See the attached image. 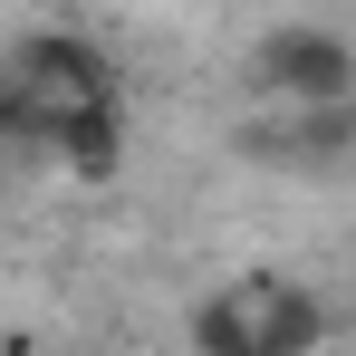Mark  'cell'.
<instances>
[{
    "instance_id": "obj_1",
    "label": "cell",
    "mask_w": 356,
    "mask_h": 356,
    "mask_svg": "<svg viewBox=\"0 0 356 356\" xmlns=\"http://www.w3.org/2000/svg\"><path fill=\"white\" fill-rule=\"evenodd\" d=\"M250 77L280 97V106H356V49L337 29H270L250 49Z\"/></svg>"
},
{
    "instance_id": "obj_2",
    "label": "cell",
    "mask_w": 356,
    "mask_h": 356,
    "mask_svg": "<svg viewBox=\"0 0 356 356\" xmlns=\"http://www.w3.org/2000/svg\"><path fill=\"white\" fill-rule=\"evenodd\" d=\"M222 308L241 318V337H250V356H308L318 347V298L308 289H280V280H241V289H222Z\"/></svg>"
},
{
    "instance_id": "obj_3",
    "label": "cell",
    "mask_w": 356,
    "mask_h": 356,
    "mask_svg": "<svg viewBox=\"0 0 356 356\" xmlns=\"http://www.w3.org/2000/svg\"><path fill=\"white\" fill-rule=\"evenodd\" d=\"M250 154L260 164H298V174H327V164L356 154V106H298L289 125H260Z\"/></svg>"
},
{
    "instance_id": "obj_4",
    "label": "cell",
    "mask_w": 356,
    "mask_h": 356,
    "mask_svg": "<svg viewBox=\"0 0 356 356\" xmlns=\"http://www.w3.org/2000/svg\"><path fill=\"white\" fill-rule=\"evenodd\" d=\"M49 154H58L77 183H116V164H125V125H116V106H58Z\"/></svg>"
},
{
    "instance_id": "obj_5",
    "label": "cell",
    "mask_w": 356,
    "mask_h": 356,
    "mask_svg": "<svg viewBox=\"0 0 356 356\" xmlns=\"http://www.w3.org/2000/svg\"><path fill=\"white\" fill-rule=\"evenodd\" d=\"M193 347H202V356H250V337H241V318H232V308L212 298V308L193 318Z\"/></svg>"
}]
</instances>
